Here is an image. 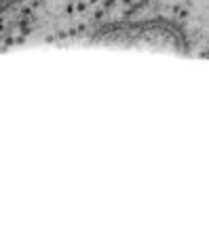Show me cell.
<instances>
[{
  "label": "cell",
  "mask_w": 209,
  "mask_h": 236,
  "mask_svg": "<svg viewBox=\"0 0 209 236\" xmlns=\"http://www.w3.org/2000/svg\"><path fill=\"white\" fill-rule=\"evenodd\" d=\"M207 2H209V0H207Z\"/></svg>",
  "instance_id": "cell-1"
}]
</instances>
